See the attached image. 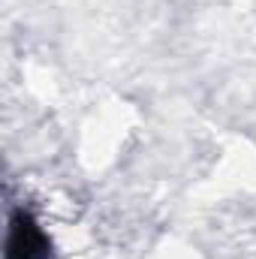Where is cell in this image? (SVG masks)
<instances>
[{
  "mask_svg": "<svg viewBox=\"0 0 256 259\" xmlns=\"http://www.w3.org/2000/svg\"><path fill=\"white\" fill-rule=\"evenodd\" d=\"M49 253L52 244L42 226L27 211H15L6 235V259H49Z\"/></svg>",
  "mask_w": 256,
  "mask_h": 259,
  "instance_id": "obj_1",
  "label": "cell"
}]
</instances>
